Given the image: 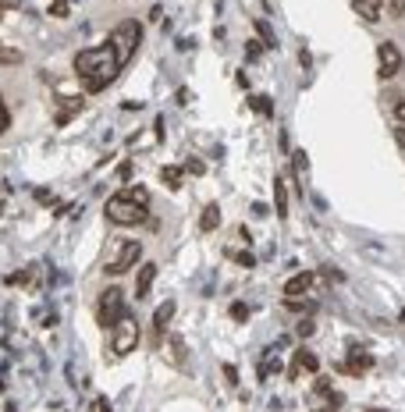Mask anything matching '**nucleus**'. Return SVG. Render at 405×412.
Listing matches in <instances>:
<instances>
[{
    "instance_id": "1",
    "label": "nucleus",
    "mask_w": 405,
    "mask_h": 412,
    "mask_svg": "<svg viewBox=\"0 0 405 412\" xmlns=\"http://www.w3.org/2000/svg\"><path fill=\"white\" fill-rule=\"evenodd\" d=\"M121 57L114 50V43H103V47H93V50H82L75 57V75L82 78V89L85 93H100L107 89L111 82L118 78L121 71Z\"/></svg>"
},
{
    "instance_id": "2",
    "label": "nucleus",
    "mask_w": 405,
    "mask_h": 412,
    "mask_svg": "<svg viewBox=\"0 0 405 412\" xmlns=\"http://www.w3.org/2000/svg\"><path fill=\"white\" fill-rule=\"evenodd\" d=\"M103 214L111 224H118V228H135V224L146 220V206H139L135 199H128V196H111L103 206Z\"/></svg>"
},
{
    "instance_id": "3",
    "label": "nucleus",
    "mask_w": 405,
    "mask_h": 412,
    "mask_svg": "<svg viewBox=\"0 0 405 412\" xmlns=\"http://www.w3.org/2000/svg\"><path fill=\"white\" fill-rule=\"evenodd\" d=\"M121 317H124V288H121V284L103 288V295H100V302H96V323L111 331Z\"/></svg>"
},
{
    "instance_id": "4",
    "label": "nucleus",
    "mask_w": 405,
    "mask_h": 412,
    "mask_svg": "<svg viewBox=\"0 0 405 412\" xmlns=\"http://www.w3.org/2000/svg\"><path fill=\"white\" fill-rule=\"evenodd\" d=\"M111 43H114V50H118V57H121V65H128L132 54L139 50V43H142V25L135 22V18H128V22H121V25L111 32Z\"/></svg>"
},
{
    "instance_id": "5",
    "label": "nucleus",
    "mask_w": 405,
    "mask_h": 412,
    "mask_svg": "<svg viewBox=\"0 0 405 412\" xmlns=\"http://www.w3.org/2000/svg\"><path fill=\"white\" fill-rule=\"evenodd\" d=\"M111 352L114 356H128V352H132V348H139V320L135 317H121L114 327H111Z\"/></svg>"
},
{
    "instance_id": "6",
    "label": "nucleus",
    "mask_w": 405,
    "mask_h": 412,
    "mask_svg": "<svg viewBox=\"0 0 405 412\" xmlns=\"http://www.w3.org/2000/svg\"><path fill=\"white\" fill-rule=\"evenodd\" d=\"M402 71V50L395 47V43H380L377 47V75L388 82V78H395Z\"/></svg>"
},
{
    "instance_id": "7",
    "label": "nucleus",
    "mask_w": 405,
    "mask_h": 412,
    "mask_svg": "<svg viewBox=\"0 0 405 412\" xmlns=\"http://www.w3.org/2000/svg\"><path fill=\"white\" fill-rule=\"evenodd\" d=\"M139 256H142V245H139V242H124L121 253L114 256V263H107V274H111V277L128 274V271H132V266L139 263Z\"/></svg>"
},
{
    "instance_id": "8",
    "label": "nucleus",
    "mask_w": 405,
    "mask_h": 412,
    "mask_svg": "<svg viewBox=\"0 0 405 412\" xmlns=\"http://www.w3.org/2000/svg\"><path fill=\"white\" fill-rule=\"evenodd\" d=\"M313 288H316V274H313V271H298L295 277L285 281V295H288V299H295V295H309Z\"/></svg>"
},
{
    "instance_id": "9",
    "label": "nucleus",
    "mask_w": 405,
    "mask_h": 412,
    "mask_svg": "<svg viewBox=\"0 0 405 412\" xmlns=\"http://www.w3.org/2000/svg\"><path fill=\"white\" fill-rule=\"evenodd\" d=\"M345 369H349V374H355V377L370 374V369H373V356L366 352V348H352V352H349V363H345Z\"/></svg>"
},
{
    "instance_id": "10",
    "label": "nucleus",
    "mask_w": 405,
    "mask_h": 412,
    "mask_svg": "<svg viewBox=\"0 0 405 412\" xmlns=\"http://www.w3.org/2000/svg\"><path fill=\"white\" fill-rule=\"evenodd\" d=\"M298 369H309V374H320V359L309 352V348H298V352H295V363L288 366V380L298 374Z\"/></svg>"
},
{
    "instance_id": "11",
    "label": "nucleus",
    "mask_w": 405,
    "mask_h": 412,
    "mask_svg": "<svg viewBox=\"0 0 405 412\" xmlns=\"http://www.w3.org/2000/svg\"><path fill=\"white\" fill-rule=\"evenodd\" d=\"M352 8L359 18H366V22H377L384 14V0H352Z\"/></svg>"
},
{
    "instance_id": "12",
    "label": "nucleus",
    "mask_w": 405,
    "mask_h": 412,
    "mask_svg": "<svg viewBox=\"0 0 405 412\" xmlns=\"http://www.w3.org/2000/svg\"><path fill=\"white\" fill-rule=\"evenodd\" d=\"M217 224H221V206L217 203H206L203 206V217H199V228L203 231H217Z\"/></svg>"
},
{
    "instance_id": "13",
    "label": "nucleus",
    "mask_w": 405,
    "mask_h": 412,
    "mask_svg": "<svg viewBox=\"0 0 405 412\" xmlns=\"http://www.w3.org/2000/svg\"><path fill=\"white\" fill-rule=\"evenodd\" d=\"M171 317H175V299H167V302L157 306V313H153V331H157V334L171 323Z\"/></svg>"
},
{
    "instance_id": "14",
    "label": "nucleus",
    "mask_w": 405,
    "mask_h": 412,
    "mask_svg": "<svg viewBox=\"0 0 405 412\" xmlns=\"http://www.w3.org/2000/svg\"><path fill=\"white\" fill-rule=\"evenodd\" d=\"M274 199H277V217L288 220V189H285V178H274Z\"/></svg>"
},
{
    "instance_id": "15",
    "label": "nucleus",
    "mask_w": 405,
    "mask_h": 412,
    "mask_svg": "<svg viewBox=\"0 0 405 412\" xmlns=\"http://www.w3.org/2000/svg\"><path fill=\"white\" fill-rule=\"evenodd\" d=\"M153 281H157V263H146L142 271H139V295L146 299V292L153 288Z\"/></svg>"
},
{
    "instance_id": "16",
    "label": "nucleus",
    "mask_w": 405,
    "mask_h": 412,
    "mask_svg": "<svg viewBox=\"0 0 405 412\" xmlns=\"http://www.w3.org/2000/svg\"><path fill=\"white\" fill-rule=\"evenodd\" d=\"M285 309H292V313H306V317H309L316 306H313L306 295H295V299H288V295H285Z\"/></svg>"
},
{
    "instance_id": "17",
    "label": "nucleus",
    "mask_w": 405,
    "mask_h": 412,
    "mask_svg": "<svg viewBox=\"0 0 405 412\" xmlns=\"http://www.w3.org/2000/svg\"><path fill=\"white\" fill-rule=\"evenodd\" d=\"M21 60H25V54H21V50H14V47H0V65L14 68V65H21Z\"/></svg>"
},
{
    "instance_id": "18",
    "label": "nucleus",
    "mask_w": 405,
    "mask_h": 412,
    "mask_svg": "<svg viewBox=\"0 0 405 412\" xmlns=\"http://www.w3.org/2000/svg\"><path fill=\"white\" fill-rule=\"evenodd\" d=\"M160 178H164L167 189H182V168H164Z\"/></svg>"
},
{
    "instance_id": "19",
    "label": "nucleus",
    "mask_w": 405,
    "mask_h": 412,
    "mask_svg": "<svg viewBox=\"0 0 405 412\" xmlns=\"http://www.w3.org/2000/svg\"><path fill=\"white\" fill-rule=\"evenodd\" d=\"M57 111H64V114L82 111V96H61V100H57Z\"/></svg>"
},
{
    "instance_id": "20",
    "label": "nucleus",
    "mask_w": 405,
    "mask_h": 412,
    "mask_svg": "<svg viewBox=\"0 0 405 412\" xmlns=\"http://www.w3.org/2000/svg\"><path fill=\"white\" fill-rule=\"evenodd\" d=\"M313 331H316V323H313V320H309V317H306V320H303V323H298V327H295V334H298V338H309V334H313Z\"/></svg>"
},
{
    "instance_id": "21",
    "label": "nucleus",
    "mask_w": 405,
    "mask_h": 412,
    "mask_svg": "<svg viewBox=\"0 0 405 412\" xmlns=\"http://www.w3.org/2000/svg\"><path fill=\"white\" fill-rule=\"evenodd\" d=\"M231 317H234V320L242 323V320L249 317V306H245V302H234V306H231Z\"/></svg>"
},
{
    "instance_id": "22",
    "label": "nucleus",
    "mask_w": 405,
    "mask_h": 412,
    "mask_svg": "<svg viewBox=\"0 0 405 412\" xmlns=\"http://www.w3.org/2000/svg\"><path fill=\"white\" fill-rule=\"evenodd\" d=\"M128 199H135L139 206H149V192L146 189H132V192H128Z\"/></svg>"
},
{
    "instance_id": "23",
    "label": "nucleus",
    "mask_w": 405,
    "mask_h": 412,
    "mask_svg": "<svg viewBox=\"0 0 405 412\" xmlns=\"http://www.w3.org/2000/svg\"><path fill=\"white\" fill-rule=\"evenodd\" d=\"M8 125H11V114H8V107H4V103H0V135L8 132Z\"/></svg>"
},
{
    "instance_id": "24",
    "label": "nucleus",
    "mask_w": 405,
    "mask_h": 412,
    "mask_svg": "<svg viewBox=\"0 0 405 412\" xmlns=\"http://www.w3.org/2000/svg\"><path fill=\"white\" fill-rule=\"evenodd\" d=\"M185 171H192V174H203V160H188V163H185Z\"/></svg>"
},
{
    "instance_id": "25",
    "label": "nucleus",
    "mask_w": 405,
    "mask_h": 412,
    "mask_svg": "<svg viewBox=\"0 0 405 412\" xmlns=\"http://www.w3.org/2000/svg\"><path fill=\"white\" fill-rule=\"evenodd\" d=\"M391 14H395V18L405 14V0H391Z\"/></svg>"
},
{
    "instance_id": "26",
    "label": "nucleus",
    "mask_w": 405,
    "mask_h": 412,
    "mask_svg": "<svg viewBox=\"0 0 405 412\" xmlns=\"http://www.w3.org/2000/svg\"><path fill=\"white\" fill-rule=\"evenodd\" d=\"M234 260H239L242 266H256V260H252V253H239V256H234Z\"/></svg>"
},
{
    "instance_id": "27",
    "label": "nucleus",
    "mask_w": 405,
    "mask_h": 412,
    "mask_svg": "<svg viewBox=\"0 0 405 412\" xmlns=\"http://www.w3.org/2000/svg\"><path fill=\"white\" fill-rule=\"evenodd\" d=\"M249 103H252V107H256V111H270V103H267V100H260V96H252Z\"/></svg>"
},
{
    "instance_id": "28",
    "label": "nucleus",
    "mask_w": 405,
    "mask_h": 412,
    "mask_svg": "<svg viewBox=\"0 0 405 412\" xmlns=\"http://www.w3.org/2000/svg\"><path fill=\"white\" fill-rule=\"evenodd\" d=\"M118 174H121V181H128V178H132V163H121Z\"/></svg>"
},
{
    "instance_id": "29",
    "label": "nucleus",
    "mask_w": 405,
    "mask_h": 412,
    "mask_svg": "<svg viewBox=\"0 0 405 412\" xmlns=\"http://www.w3.org/2000/svg\"><path fill=\"white\" fill-rule=\"evenodd\" d=\"M395 142H398V146L405 150V128H395Z\"/></svg>"
},
{
    "instance_id": "30",
    "label": "nucleus",
    "mask_w": 405,
    "mask_h": 412,
    "mask_svg": "<svg viewBox=\"0 0 405 412\" xmlns=\"http://www.w3.org/2000/svg\"><path fill=\"white\" fill-rule=\"evenodd\" d=\"M395 114H398V121H405V100H402L398 107H395Z\"/></svg>"
},
{
    "instance_id": "31",
    "label": "nucleus",
    "mask_w": 405,
    "mask_h": 412,
    "mask_svg": "<svg viewBox=\"0 0 405 412\" xmlns=\"http://www.w3.org/2000/svg\"><path fill=\"white\" fill-rule=\"evenodd\" d=\"M402 320H405V313H402Z\"/></svg>"
}]
</instances>
